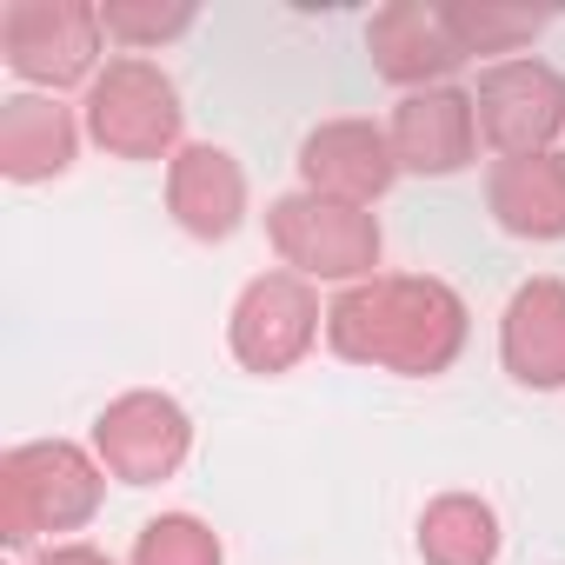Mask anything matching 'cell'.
I'll return each mask as SVG.
<instances>
[{
	"label": "cell",
	"mask_w": 565,
	"mask_h": 565,
	"mask_svg": "<svg viewBox=\"0 0 565 565\" xmlns=\"http://www.w3.org/2000/svg\"><path fill=\"white\" fill-rule=\"evenodd\" d=\"M472 114H479V134L492 140V153H552V140L565 134V74L532 61V54H512V61H492L472 87Z\"/></svg>",
	"instance_id": "cell-7"
},
{
	"label": "cell",
	"mask_w": 565,
	"mask_h": 565,
	"mask_svg": "<svg viewBox=\"0 0 565 565\" xmlns=\"http://www.w3.org/2000/svg\"><path fill=\"white\" fill-rule=\"evenodd\" d=\"M81 153V127L54 94H14L0 100V173L34 186V180H61Z\"/></svg>",
	"instance_id": "cell-15"
},
{
	"label": "cell",
	"mask_w": 565,
	"mask_h": 565,
	"mask_svg": "<svg viewBox=\"0 0 565 565\" xmlns=\"http://www.w3.org/2000/svg\"><path fill=\"white\" fill-rule=\"evenodd\" d=\"M127 565H226V552H220V532H213L206 519H193V512H160V519L140 525Z\"/></svg>",
	"instance_id": "cell-17"
},
{
	"label": "cell",
	"mask_w": 565,
	"mask_h": 565,
	"mask_svg": "<svg viewBox=\"0 0 565 565\" xmlns=\"http://www.w3.org/2000/svg\"><path fill=\"white\" fill-rule=\"evenodd\" d=\"M107 499L100 452L74 439H28L0 459V539L34 545L54 532H81Z\"/></svg>",
	"instance_id": "cell-2"
},
{
	"label": "cell",
	"mask_w": 565,
	"mask_h": 565,
	"mask_svg": "<svg viewBox=\"0 0 565 565\" xmlns=\"http://www.w3.org/2000/svg\"><path fill=\"white\" fill-rule=\"evenodd\" d=\"M472 313L446 279L426 273H373L360 287H340L327 307V347L353 366L399 373V380H433L466 353Z\"/></svg>",
	"instance_id": "cell-1"
},
{
	"label": "cell",
	"mask_w": 565,
	"mask_h": 565,
	"mask_svg": "<svg viewBox=\"0 0 565 565\" xmlns=\"http://www.w3.org/2000/svg\"><path fill=\"white\" fill-rule=\"evenodd\" d=\"M446 21H452L466 61H472V54H505V61H512V54L545 28L539 8H446Z\"/></svg>",
	"instance_id": "cell-19"
},
{
	"label": "cell",
	"mask_w": 565,
	"mask_h": 565,
	"mask_svg": "<svg viewBox=\"0 0 565 565\" xmlns=\"http://www.w3.org/2000/svg\"><path fill=\"white\" fill-rule=\"evenodd\" d=\"M320 327H327V313H320L313 279H300V273L279 266V273H259V279H246V287H239L233 320H226V347H233V360L246 373L273 380V373H294L313 353Z\"/></svg>",
	"instance_id": "cell-6"
},
{
	"label": "cell",
	"mask_w": 565,
	"mask_h": 565,
	"mask_svg": "<svg viewBox=\"0 0 565 565\" xmlns=\"http://www.w3.org/2000/svg\"><path fill=\"white\" fill-rule=\"evenodd\" d=\"M366 61L380 81L419 94V87H446L452 67H466V47L446 21V8H426V0H393L366 21Z\"/></svg>",
	"instance_id": "cell-10"
},
{
	"label": "cell",
	"mask_w": 565,
	"mask_h": 565,
	"mask_svg": "<svg viewBox=\"0 0 565 565\" xmlns=\"http://www.w3.org/2000/svg\"><path fill=\"white\" fill-rule=\"evenodd\" d=\"M94 452L120 486H160L186 466L193 452V419L173 393H120L94 419Z\"/></svg>",
	"instance_id": "cell-8"
},
{
	"label": "cell",
	"mask_w": 565,
	"mask_h": 565,
	"mask_svg": "<svg viewBox=\"0 0 565 565\" xmlns=\"http://www.w3.org/2000/svg\"><path fill=\"white\" fill-rule=\"evenodd\" d=\"M386 140H393L399 173H426V180L459 173V167L479 153L472 94H466V87H419V94H399V107H393V120H386Z\"/></svg>",
	"instance_id": "cell-11"
},
{
	"label": "cell",
	"mask_w": 565,
	"mask_h": 565,
	"mask_svg": "<svg viewBox=\"0 0 565 565\" xmlns=\"http://www.w3.org/2000/svg\"><path fill=\"white\" fill-rule=\"evenodd\" d=\"M81 114H87V140L114 160H173L180 153V120H186L180 87L140 54L107 61L94 74Z\"/></svg>",
	"instance_id": "cell-3"
},
{
	"label": "cell",
	"mask_w": 565,
	"mask_h": 565,
	"mask_svg": "<svg viewBox=\"0 0 565 565\" xmlns=\"http://www.w3.org/2000/svg\"><path fill=\"white\" fill-rule=\"evenodd\" d=\"M419 558L426 565H492L499 558V512L479 492H439L419 512Z\"/></svg>",
	"instance_id": "cell-16"
},
{
	"label": "cell",
	"mask_w": 565,
	"mask_h": 565,
	"mask_svg": "<svg viewBox=\"0 0 565 565\" xmlns=\"http://www.w3.org/2000/svg\"><path fill=\"white\" fill-rule=\"evenodd\" d=\"M393 180H399V160H393L386 127H373V120H327L300 140V193L373 213V200Z\"/></svg>",
	"instance_id": "cell-9"
},
{
	"label": "cell",
	"mask_w": 565,
	"mask_h": 565,
	"mask_svg": "<svg viewBox=\"0 0 565 565\" xmlns=\"http://www.w3.org/2000/svg\"><path fill=\"white\" fill-rule=\"evenodd\" d=\"M200 21V8L193 0H100V28H107V41H120V47H167V41H180L186 28Z\"/></svg>",
	"instance_id": "cell-18"
},
{
	"label": "cell",
	"mask_w": 565,
	"mask_h": 565,
	"mask_svg": "<svg viewBox=\"0 0 565 565\" xmlns=\"http://www.w3.org/2000/svg\"><path fill=\"white\" fill-rule=\"evenodd\" d=\"M34 565H114L100 545H87V539H67V545H47Z\"/></svg>",
	"instance_id": "cell-20"
},
{
	"label": "cell",
	"mask_w": 565,
	"mask_h": 565,
	"mask_svg": "<svg viewBox=\"0 0 565 565\" xmlns=\"http://www.w3.org/2000/svg\"><path fill=\"white\" fill-rule=\"evenodd\" d=\"M486 213L512 239H565V153H505V160H492Z\"/></svg>",
	"instance_id": "cell-14"
},
{
	"label": "cell",
	"mask_w": 565,
	"mask_h": 565,
	"mask_svg": "<svg viewBox=\"0 0 565 565\" xmlns=\"http://www.w3.org/2000/svg\"><path fill=\"white\" fill-rule=\"evenodd\" d=\"M167 213L180 220V233L193 239H233L239 220H246V173L226 147L213 140H193L167 160Z\"/></svg>",
	"instance_id": "cell-12"
},
{
	"label": "cell",
	"mask_w": 565,
	"mask_h": 565,
	"mask_svg": "<svg viewBox=\"0 0 565 565\" xmlns=\"http://www.w3.org/2000/svg\"><path fill=\"white\" fill-rule=\"evenodd\" d=\"M100 41H107V28H100L94 0H8L0 8V54L41 94L94 87Z\"/></svg>",
	"instance_id": "cell-5"
},
{
	"label": "cell",
	"mask_w": 565,
	"mask_h": 565,
	"mask_svg": "<svg viewBox=\"0 0 565 565\" xmlns=\"http://www.w3.org/2000/svg\"><path fill=\"white\" fill-rule=\"evenodd\" d=\"M499 360L525 393H565V279H525L505 300Z\"/></svg>",
	"instance_id": "cell-13"
},
{
	"label": "cell",
	"mask_w": 565,
	"mask_h": 565,
	"mask_svg": "<svg viewBox=\"0 0 565 565\" xmlns=\"http://www.w3.org/2000/svg\"><path fill=\"white\" fill-rule=\"evenodd\" d=\"M266 239L300 279H333V287H360L380 266V220L366 206H340L320 193H287L266 206Z\"/></svg>",
	"instance_id": "cell-4"
}]
</instances>
